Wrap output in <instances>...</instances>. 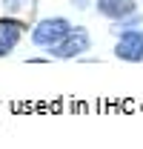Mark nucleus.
<instances>
[{
    "label": "nucleus",
    "instance_id": "f257e3e1",
    "mask_svg": "<svg viewBox=\"0 0 143 149\" xmlns=\"http://www.w3.org/2000/svg\"><path fill=\"white\" fill-rule=\"evenodd\" d=\"M72 32V26H69V20H63V17H46V20H40L35 26V32H32V40H35L37 46H46V49H52V46H57L63 37Z\"/></svg>",
    "mask_w": 143,
    "mask_h": 149
},
{
    "label": "nucleus",
    "instance_id": "f03ea898",
    "mask_svg": "<svg viewBox=\"0 0 143 149\" xmlns=\"http://www.w3.org/2000/svg\"><path fill=\"white\" fill-rule=\"evenodd\" d=\"M115 55L120 60H129V63L143 60V29H123L117 37Z\"/></svg>",
    "mask_w": 143,
    "mask_h": 149
},
{
    "label": "nucleus",
    "instance_id": "7ed1b4c3",
    "mask_svg": "<svg viewBox=\"0 0 143 149\" xmlns=\"http://www.w3.org/2000/svg\"><path fill=\"white\" fill-rule=\"evenodd\" d=\"M89 32L86 29H72L69 35L63 37L57 46H52V55L54 57H77L83 52H89Z\"/></svg>",
    "mask_w": 143,
    "mask_h": 149
},
{
    "label": "nucleus",
    "instance_id": "20e7f679",
    "mask_svg": "<svg viewBox=\"0 0 143 149\" xmlns=\"http://www.w3.org/2000/svg\"><path fill=\"white\" fill-rule=\"evenodd\" d=\"M20 37H23V26H20L17 20H9V17L0 20V57L9 55V52L17 46Z\"/></svg>",
    "mask_w": 143,
    "mask_h": 149
},
{
    "label": "nucleus",
    "instance_id": "39448f33",
    "mask_svg": "<svg viewBox=\"0 0 143 149\" xmlns=\"http://www.w3.org/2000/svg\"><path fill=\"white\" fill-rule=\"evenodd\" d=\"M97 12L112 17V20L129 17L135 12V0H97Z\"/></svg>",
    "mask_w": 143,
    "mask_h": 149
},
{
    "label": "nucleus",
    "instance_id": "423d86ee",
    "mask_svg": "<svg viewBox=\"0 0 143 149\" xmlns=\"http://www.w3.org/2000/svg\"><path fill=\"white\" fill-rule=\"evenodd\" d=\"M6 3H9V9H23L26 0H6Z\"/></svg>",
    "mask_w": 143,
    "mask_h": 149
}]
</instances>
